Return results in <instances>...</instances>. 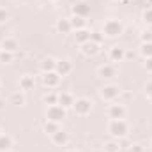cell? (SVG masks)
I'll return each instance as SVG.
<instances>
[{"label": "cell", "mask_w": 152, "mask_h": 152, "mask_svg": "<svg viewBox=\"0 0 152 152\" xmlns=\"http://www.w3.org/2000/svg\"><path fill=\"white\" fill-rule=\"evenodd\" d=\"M151 147H152V143H151Z\"/></svg>", "instance_id": "ab89813d"}, {"label": "cell", "mask_w": 152, "mask_h": 152, "mask_svg": "<svg viewBox=\"0 0 152 152\" xmlns=\"http://www.w3.org/2000/svg\"><path fill=\"white\" fill-rule=\"evenodd\" d=\"M0 136H2V131H0Z\"/></svg>", "instance_id": "74e56055"}, {"label": "cell", "mask_w": 152, "mask_h": 152, "mask_svg": "<svg viewBox=\"0 0 152 152\" xmlns=\"http://www.w3.org/2000/svg\"><path fill=\"white\" fill-rule=\"evenodd\" d=\"M11 145H12L11 138L5 136V134H2V136H0V152H7L11 149Z\"/></svg>", "instance_id": "d6986e66"}, {"label": "cell", "mask_w": 152, "mask_h": 152, "mask_svg": "<svg viewBox=\"0 0 152 152\" xmlns=\"http://www.w3.org/2000/svg\"><path fill=\"white\" fill-rule=\"evenodd\" d=\"M145 92H147L149 97H152V81H149V83L145 85Z\"/></svg>", "instance_id": "d6a6232c"}, {"label": "cell", "mask_w": 152, "mask_h": 152, "mask_svg": "<svg viewBox=\"0 0 152 152\" xmlns=\"http://www.w3.org/2000/svg\"><path fill=\"white\" fill-rule=\"evenodd\" d=\"M2 50L4 51H9V53H14L18 50V41L16 39H11V37L4 39L2 41Z\"/></svg>", "instance_id": "8fae6325"}, {"label": "cell", "mask_w": 152, "mask_h": 152, "mask_svg": "<svg viewBox=\"0 0 152 152\" xmlns=\"http://www.w3.org/2000/svg\"><path fill=\"white\" fill-rule=\"evenodd\" d=\"M51 140H53V143H55V145H60V147H62V145H66V143L69 142V136H67V133H64V131H60V129H58L57 133H53V134H51Z\"/></svg>", "instance_id": "9c48e42d"}, {"label": "cell", "mask_w": 152, "mask_h": 152, "mask_svg": "<svg viewBox=\"0 0 152 152\" xmlns=\"http://www.w3.org/2000/svg\"><path fill=\"white\" fill-rule=\"evenodd\" d=\"M81 51H83L85 55H96V53L99 51V44L94 42V41H87V42L81 44Z\"/></svg>", "instance_id": "ba28073f"}, {"label": "cell", "mask_w": 152, "mask_h": 152, "mask_svg": "<svg viewBox=\"0 0 152 152\" xmlns=\"http://www.w3.org/2000/svg\"><path fill=\"white\" fill-rule=\"evenodd\" d=\"M147 2H151V4H152V0H147Z\"/></svg>", "instance_id": "8d00e7d4"}, {"label": "cell", "mask_w": 152, "mask_h": 152, "mask_svg": "<svg viewBox=\"0 0 152 152\" xmlns=\"http://www.w3.org/2000/svg\"><path fill=\"white\" fill-rule=\"evenodd\" d=\"M143 18H145V21H147V23H152V9H149V11H145Z\"/></svg>", "instance_id": "4dcf8cb0"}, {"label": "cell", "mask_w": 152, "mask_h": 152, "mask_svg": "<svg viewBox=\"0 0 152 152\" xmlns=\"http://www.w3.org/2000/svg\"><path fill=\"white\" fill-rule=\"evenodd\" d=\"M58 81H60V75H58L57 71L44 73V76H42V83H44L46 87H57Z\"/></svg>", "instance_id": "8992f818"}, {"label": "cell", "mask_w": 152, "mask_h": 152, "mask_svg": "<svg viewBox=\"0 0 152 152\" xmlns=\"http://www.w3.org/2000/svg\"><path fill=\"white\" fill-rule=\"evenodd\" d=\"M103 32H104V36H108V37H115V36L122 34V23L117 21V20H108V21L104 23Z\"/></svg>", "instance_id": "6da1fadb"}, {"label": "cell", "mask_w": 152, "mask_h": 152, "mask_svg": "<svg viewBox=\"0 0 152 152\" xmlns=\"http://www.w3.org/2000/svg\"><path fill=\"white\" fill-rule=\"evenodd\" d=\"M106 152H118V145H117L115 142H110V143L106 145Z\"/></svg>", "instance_id": "4316f807"}, {"label": "cell", "mask_w": 152, "mask_h": 152, "mask_svg": "<svg viewBox=\"0 0 152 152\" xmlns=\"http://www.w3.org/2000/svg\"><path fill=\"white\" fill-rule=\"evenodd\" d=\"M7 152H9V151H7Z\"/></svg>", "instance_id": "60d3db41"}, {"label": "cell", "mask_w": 152, "mask_h": 152, "mask_svg": "<svg viewBox=\"0 0 152 152\" xmlns=\"http://www.w3.org/2000/svg\"><path fill=\"white\" fill-rule=\"evenodd\" d=\"M73 108H75V112H76L78 115H87V113H90L92 103H90L88 99L81 97V99H76L75 103H73Z\"/></svg>", "instance_id": "277c9868"}, {"label": "cell", "mask_w": 152, "mask_h": 152, "mask_svg": "<svg viewBox=\"0 0 152 152\" xmlns=\"http://www.w3.org/2000/svg\"><path fill=\"white\" fill-rule=\"evenodd\" d=\"M7 18H9V12H7L5 9H0V23L7 21Z\"/></svg>", "instance_id": "f546056e"}, {"label": "cell", "mask_w": 152, "mask_h": 152, "mask_svg": "<svg viewBox=\"0 0 152 152\" xmlns=\"http://www.w3.org/2000/svg\"><path fill=\"white\" fill-rule=\"evenodd\" d=\"M87 41H90V32H88V30H85V28L76 30V42L83 44V42H87Z\"/></svg>", "instance_id": "2e32d148"}, {"label": "cell", "mask_w": 152, "mask_h": 152, "mask_svg": "<svg viewBox=\"0 0 152 152\" xmlns=\"http://www.w3.org/2000/svg\"><path fill=\"white\" fill-rule=\"evenodd\" d=\"M142 41H143V42H152V32H149V30L143 32V34H142Z\"/></svg>", "instance_id": "f1b7e54d"}, {"label": "cell", "mask_w": 152, "mask_h": 152, "mask_svg": "<svg viewBox=\"0 0 152 152\" xmlns=\"http://www.w3.org/2000/svg\"><path fill=\"white\" fill-rule=\"evenodd\" d=\"M73 11H75V16H81V18H85L87 14H88V5L87 4H83V2H80V4H76L75 7H73Z\"/></svg>", "instance_id": "5bb4252c"}, {"label": "cell", "mask_w": 152, "mask_h": 152, "mask_svg": "<svg viewBox=\"0 0 152 152\" xmlns=\"http://www.w3.org/2000/svg\"><path fill=\"white\" fill-rule=\"evenodd\" d=\"M71 69H73V66H71V62H67V60H60V62H57V66H55V71L60 76L69 75Z\"/></svg>", "instance_id": "30bf717a"}, {"label": "cell", "mask_w": 152, "mask_h": 152, "mask_svg": "<svg viewBox=\"0 0 152 152\" xmlns=\"http://www.w3.org/2000/svg\"><path fill=\"white\" fill-rule=\"evenodd\" d=\"M23 101H25V97H23L20 92H16V94L11 96V103H12V104H23Z\"/></svg>", "instance_id": "d4e9b609"}, {"label": "cell", "mask_w": 152, "mask_h": 152, "mask_svg": "<svg viewBox=\"0 0 152 152\" xmlns=\"http://www.w3.org/2000/svg\"><path fill=\"white\" fill-rule=\"evenodd\" d=\"M73 103H75V99H73L71 94H67V92L58 94V104H60L62 108H69V106H73Z\"/></svg>", "instance_id": "7c38bea8"}, {"label": "cell", "mask_w": 152, "mask_h": 152, "mask_svg": "<svg viewBox=\"0 0 152 152\" xmlns=\"http://www.w3.org/2000/svg\"><path fill=\"white\" fill-rule=\"evenodd\" d=\"M145 67H147V71H151V73H152V57H151V58H147V62H145Z\"/></svg>", "instance_id": "836d02e7"}, {"label": "cell", "mask_w": 152, "mask_h": 152, "mask_svg": "<svg viewBox=\"0 0 152 152\" xmlns=\"http://www.w3.org/2000/svg\"><path fill=\"white\" fill-rule=\"evenodd\" d=\"M120 96V88L117 85H104L103 90H101V97L106 99V101H113Z\"/></svg>", "instance_id": "5b68a950"}, {"label": "cell", "mask_w": 152, "mask_h": 152, "mask_svg": "<svg viewBox=\"0 0 152 152\" xmlns=\"http://www.w3.org/2000/svg\"><path fill=\"white\" fill-rule=\"evenodd\" d=\"M44 131L50 133V134L57 133V131H58V122H51V120H48V122L44 124Z\"/></svg>", "instance_id": "7402d4cb"}, {"label": "cell", "mask_w": 152, "mask_h": 152, "mask_svg": "<svg viewBox=\"0 0 152 152\" xmlns=\"http://www.w3.org/2000/svg\"><path fill=\"white\" fill-rule=\"evenodd\" d=\"M69 21H71V27H73V28H76V30L85 28V20H83L81 16H73Z\"/></svg>", "instance_id": "ffe728a7"}, {"label": "cell", "mask_w": 152, "mask_h": 152, "mask_svg": "<svg viewBox=\"0 0 152 152\" xmlns=\"http://www.w3.org/2000/svg\"><path fill=\"white\" fill-rule=\"evenodd\" d=\"M69 152H78V151H69Z\"/></svg>", "instance_id": "d590c367"}, {"label": "cell", "mask_w": 152, "mask_h": 152, "mask_svg": "<svg viewBox=\"0 0 152 152\" xmlns=\"http://www.w3.org/2000/svg\"><path fill=\"white\" fill-rule=\"evenodd\" d=\"M151 101H152V97H151Z\"/></svg>", "instance_id": "f35d334b"}, {"label": "cell", "mask_w": 152, "mask_h": 152, "mask_svg": "<svg viewBox=\"0 0 152 152\" xmlns=\"http://www.w3.org/2000/svg\"><path fill=\"white\" fill-rule=\"evenodd\" d=\"M55 66H57V62L51 58V57H48V58H44L42 62H41V69L44 71V73H50V71H55Z\"/></svg>", "instance_id": "9a60e30c"}, {"label": "cell", "mask_w": 152, "mask_h": 152, "mask_svg": "<svg viewBox=\"0 0 152 152\" xmlns=\"http://www.w3.org/2000/svg\"><path fill=\"white\" fill-rule=\"evenodd\" d=\"M57 28H58L62 34H67V32H71V30H73V27H71V21H69V20H60V21L57 23Z\"/></svg>", "instance_id": "ac0fdd59"}, {"label": "cell", "mask_w": 152, "mask_h": 152, "mask_svg": "<svg viewBox=\"0 0 152 152\" xmlns=\"http://www.w3.org/2000/svg\"><path fill=\"white\" fill-rule=\"evenodd\" d=\"M48 120H51V122H60V120H64L66 118V108H62L60 104H51L50 108H48Z\"/></svg>", "instance_id": "7a4b0ae2"}, {"label": "cell", "mask_w": 152, "mask_h": 152, "mask_svg": "<svg viewBox=\"0 0 152 152\" xmlns=\"http://www.w3.org/2000/svg\"><path fill=\"white\" fill-rule=\"evenodd\" d=\"M129 152H143V147L142 145H131L129 147Z\"/></svg>", "instance_id": "1f68e13d"}, {"label": "cell", "mask_w": 152, "mask_h": 152, "mask_svg": "<svg viewBox=\"0 0 152 152\" xmlns=\"http://www.w3.org/2000/svg\"><path fill=\"white\" fill-rule=\"evenodd\" d=\"M4 106H5V101H4V99H0V110H2Z\"/></svg>", "instance_id": "e575fe53"}, {"label": "cell", "mask_w": 152, "mask_h": 152, "mask_svg": "<svg viewBox=\"0 0 152 152\" xmlns=\"http://www.w3.org/2000/svg\"><path fill=\"white\" fill-rule=\"evenodd\" d=\"M20 87H21V90H30L34 87V78L32 76H23L20 80Z\"/></svg>", "instance_id": "e0dca14e"}, {"label": "cell", "mask_w": 152, "mask_h": 152, "mask_svg": "<svg viewBox=\"0 0 152 152\" xmlns=\"http://www.w3.org/2000/svg\"><path fill=\"white\" fill-rule=\"evenodd\" d=\"M124 57H126L124 48H118V46H113V48H112V51H110V58H112L113 62H120Z\"/></svg>", "instance_id": "4fadbf2b"}, {"label": "cell", "mask_w": 152, "mask_h": 152, "mask_svg": "<svg viewBox=\"0 0 152 152\" xmlns=\"http://www.w3.org/2000/svg\"><path fill=\"white\" fill-rule=\"evenodd\" d=\"M108 131H110L113 136H124V134L127 133V124H126L122 118H118V120H112Z\"/></svg>", "instance_id": "3957f363"}, {"label": "cell", "mask_w": 152, "mask_h": 152, "mask_svg": "<svg viewBox=\"0 0 152 152\" xmlns=\"http://www.w3.org/2000/svg\"><path fill=\"white\" fill-rule=\"evenodd\" d=\"M140 51H142V55H143V57L151 58V57H152V42H143Z\"/></svg>", "instance_id": "603a6c76"}, {"label": "cell", "mask_w": 152, "mask_h": 152, "mask_svg": "<svg viewBox=\"0 0 152 152\" xmlns=\"http://www.w3.org/2000/svg\"><path fill=\"white\" fill-rule=\"evenodd\" d=\"M90 41H94V42L101 44V41H103V36H101V34H97V32H94V34H90Z\"/></svg>", "instance_id": "83f0119b"}, {"label": "cell", "mask_w": 152, "mask_h": 152, "mask_svg": "<svg viewBox=\"0 0 152 152\" xmlns=\"http://www.w3.org/2000/svg\"><path fill=\"white\" fill-rule=\"evenodd\" d=\"M124 115H126V108H124L122 104H112V106L108 108V117H110L112 120L124 118Z\"/></svg>", "instance_id": "52a82bcc"}, {"label": "cell", "mask_w": 152, "mask_h": 152, "mask_svg": "<svg viewBox=\"0 0 152 152\" xmlns=\"http://www.w3.org/2000/svg\"><path fill=\"white\" fill-rule=\"evenodd\" d=\"M99 76H103V78H113L115 69L112 67V66H103V67L99 69Z\"/></svg>", "instance_id": "44dd1931"}, {"label": "cell", "mask_w": 152, "mask_h": 152, "mask_svg": "<svg viewBox=\"0 0 152 152\" xmlns=\"http://www.w3.org/2000/svg\"><path fill=\"white\" fill-rule=\"evenodd\" d=\"M44 103H48L50 106L51 104H58V96L57 94H48V96H44Z\"/></svg>", "instance_id": "cb8c5ba5"}, {"label": "cell", "mask_w": 152, "mask_h": 152, "mask_svg": "<svg viewBox=\"0 0 152 152\" xmlns=\"http://www.w3.org/2000/svg\"><path fill=\"white\" fill-rule=\"evenodd\" d=\"M12 60V53H9V51H0V62H11Z\"/></svg>", "instance_id": "484cf974"}]
</instances>
